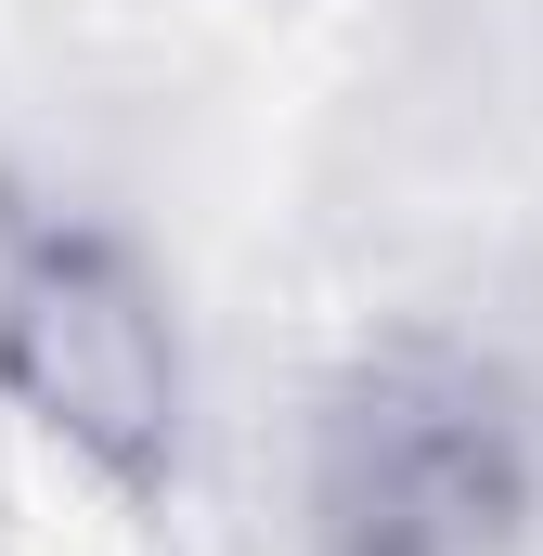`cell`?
<instances>
[{"mask_svg": "<svg viewBox=\"0 0 543 556\" xmlns=\"http://www.w3.org/2000/svg\"><path fill=\"white\" fill-rule=\"evenodd\" d=\"M311 556H531L543 544V402L479 337H363L298 440Z\"/></svg>", "mask_w": 543, "mask_h": 556, "instance_id": "cell-1", "label": "cell"}, {"mask_svg": "<svg viewBox=\"0 0 543 556\" xmlns=\"http://www.w3.org/2000/svg\"><path fill=\"white\" fill-rule=\"evenodd\" d=\"M0 402L117 492L181 479L194 363L130 247H104L78 220H39L0 247Z\"/></svg>", "mask_w": 543, "mask_h": 556, "instance_id": "cell-2", "label": "cell"}]
</instances>
